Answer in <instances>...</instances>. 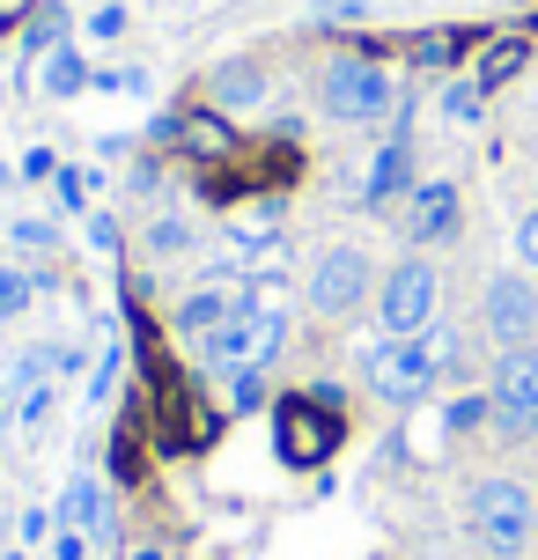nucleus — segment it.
I'll return each instance as SVG.
<instances>
[{
	"mask_svg": "<svg viewBox=\"0 0 538 560\" xmlns=\"http://www.w3.org/2000/svg\"><path fill=\"white\" fill-rule=\"evenodd\" d=\"M451 339L428 325L421 339H376L362 354V376H369V392L384 398V406H421L435 384H443V369H451Z\"/></svg>",
	"mask_w": 538,
	"mask_h": 560,
	"instance_id": "f257e3e1",
	"label": "nucleus"
},
{
	"mask_svg": "<svg viewBox=\"0 0 538 560\" xmlns=\"http://www.w3.org/2000/svg\"><path fill=\"white\" fill-rule=\"evenodd\" d=\"M465 524H472V538H480L494 560H524L538 538V502L524 479H480L472 494H465Z\"/></svg>",
	"mask_w": 538,
	"mask_h": 560,
	"instance_id": "f03ea898",
	"label": "nucleus"
},
{
	"mask_svg": "<svg viewBox=\"0 0 538 560\" xmlns=\"http://www.w3.org/2000/svg\"><path fill=\"white\" fill-rule=\"evenodd\" d=\"M317 104L340 126H376V118L398 112V82L369 52H340V59H325V74H317Z\"/></svg>",
	"mask_w": 538,
	"mask_h": 560,
	"instance_id": "7ed1b4c3",
	"label": "nucleus"
},
{
	"mask_svg": "<svg viewBox=\"0 0 538 560\" xmlns=\"http://www.w3.org/2000/svg\"><path fill=\"white\" fill-rule=\"evenodd\" d=\"M288 347V317L266 295H258L252 310H236L222 332L199 339V362L214 369V376H236V369H273V354Z\"/></svg>",
	"mask_w": 538,
	"mask_h": 560,
	"instance_id": "20e7f679",
	"label": "nucleus"
},
{
	"mask_svg": "<svg viewBox=\"0 0 538 560\" xmlns=\"http://www.w3.org/2000/svg\"><path fill=\"white\" fill-rule=\"evenodd\" d=\"M347 443V420L332 406H317L311 392H288L273 398V450H281L288 472H317V465H332V450Z\"/></svg>",
	"mask_w": 538,
	"mask_h": 560,
	"instance_id": "39448f33",
	"label": "nucleus"
},
{
	"mask_svg": "<svg viewBox=\"0 0 538 560\" xmlns=\"http://www.w3.org/2000/svg\"><path fill=\"white\" fill-rule=\"evenodd\" d=\"M435 303H443V280H435V266L428 258H398L391 273L376 280V325H384V339H421L428 325H435Z\"/></svg>",
	"mask_w": 538,
	"mask_h": 560,
	"instance_id": "423d86ee",
	"label": "nucleus"
},
{
	"mask_svg": "<svg viewBox=\"0 0 538 560\" xmlns=\"http://www.w3.org/2000/svg\"><path fill=\"white\" fill-rule=\"evenodd\" d=\"M487 406H494V435L531 443L538 435V347H510L494 376H487Z\"/></svg>",
	"mask_w": 538,
	"mask_h": 560,
	"instance_id": "0eeeda50",
	"label": "nucleus"
},
{
	"mask_svg": "<svg viewBox=\"0 0 538 560\" xmlns=\"http://www.w3.org/2000/svg\"><path fill=\"white\" fill-rule=\"evenodd\" d=\"M362 303H376V266H369L362 244H332V252L311 266V310L317 317H354Z\"/></svg>",
	"mask_w": 538,
	"mask_h": 560,
	"instance_id": "6e6552de",
	"label": "nucleus"
},
{
	"mask_svg": "<svg viewBox=\"0 0 538 560\" xmlns=\"http://www.w3.org/2000/svg\"><path fill=\"white\" fill-rule=\"evenodd\" d=\"M155 140L177 148V155H192V163L222 170L244 155V133H236V118L214 112V104H199V112H177V118H155Z\"/></svg>",
	"mask_w": 538,
	"mask_h": 560,
	"instance_id": "1a4fd4ad",
	"label": "nucleus"
},
{
	"mask_svg": "<svg viewBox=\"0 0 538 560\" xmlns=\"http://www.w3.org/2000/svg\"><path fill=\"white\" fill-rule=\"evenodd\" d=\"M480 325L502 354H510V347H538V288L524 273H494L487 295H480Z\"/></svg>",
	"mask_w": 538,
	"mask_h": 560,
	"instance_id": "9d476101",
	"label": "nucleus"
},
{
	"mask_svg": "<svg viewBox=\"0 0 538 560\" xmlns=\"http://www.w3.org/2000/svg\"><path fill=\"white\" fill-rule=\"evenodd\" d=\"M457 222H465V192H457L451 177H421V185L406 192V214H398L406 244H451Z\"/></svg>",
	"mask_w": 538,
	"mask_h": 560,
	"instance_id": "9b49d317",
	"label": "nucleus"
},
{
	"mask_svg": "<svg viewBox=\"0 0 538 560\" xmlns=\"http://www.w3.org/2000/svg\"><path fill=\"white\" fill-rule=\"evenodd\" d=\"M413 192V126L398 118L391 140L376 148V163H369V185H362V207H391V199Z\"/></svg>",
	"mask_w": 538,
	"mask_h": 560,
	"instance_id": "f8f14e48",
	"label": "nucleus"
},
{
	"mask_svg": "<svg viewBox=\"0 0 538 560\" xmlns=\"http://www.w3.org/2000/svg\"><path fill=\"white\" fill-rule=\"evenodd\" d=\"M252 303H258L252 288H236V280L222 288V280H214V288H192V295L177 303V317H171V325H177L185 339H207V332H222L229 317H236V310H252Z\"/></svg>",
	"mask_w": 538,
	"mask_h": 560,
	"instance_id": "ddd939ff",
	"label": "nucleus"
},
{
	"mask_svg": "<svg viewBox=\"0 0 538 560\" xmlns=\"http://www.w3.org/2000/svg\"><path fill=\"white\" fill-rule=\"evenodd\" d=\"M480 45H487V30H465V23L413 30V37H406V67H435V74H443V67H457V59L480 52Z\"/></svg>",
	"mask_w": 538,
	"mask_h": 560,
	"instance_id": "4468645a",
	"label": "nucleus"
},
{
	"mask_svg": "<svg viewBox=\"0 0 538 560\" xmlns=\"http://www.w3.org/2000/svg\"><path fill=\"white\" fill-rule=\"evenodd\" d=\"M207 96H214V112H252V104H266V67L258 59H222L207 74Z\"/></svg>",
	"mask_w": 538,
	"mask_h": 560,
	"instance_id": "2eb2a0df",
	"label": "nucleus"
},
{
	"mask_svg": "<svg viewBox=\"0 0 538 560\" xmlns=\"http://www.w3.org/2000/svg\"><path fill=\"white\" fill-rule=\"evenodd\" d=\"M524 67H531V37H524V30H502V37H487V45H480V67H472V82L494 96V89H510Z\"/></svg>",
	"mask_w": 538,
	"mask_h": 560,
	"instance_id": "dca6fc26",
	"label": "nucleus"
},
{
	"mask_svg": "<svg viewBox=\"0 0 538 560\" xmlns=\"http://www.w3.org/2000/svg\"><path fill=\"white\" fill-rule=\"evenodd\" d=\"M59 524H67V532H82V538H112V502H104V487H96L89 472L67 487V502H59Z\"/></svg>",
	"mask_w": 538,
	"mask_h": 560,
	"instance_id": "f3484780",
	"label": "nucleus"
},
{
	"mask_svg": "<svg viewBox=\"0 0 538 560\" xmlns=\"http://www.w3.org/2000/svg\"><path fill=\"white\" fill-rule=\"evenodd\" d=\"M112 479H118V487H141V413L118 420V435H112Z\"/></svg>",
	"mask_w": 538,
	"mask_h": 560,
	"instance_id": "a211bd4d",
	"label": "nucleus"
},
{
	"mask_svg": "<svg viewBox=\"0 0 538 560\" xmlns=\"http://www.w3.org/2000/svg\"><path fill=\"white\" fill-rule=\"evenodd\" d=\"M59 45H67V8H59V0H37V15H30V45H23V52H30V59H45V52H59Z\"/></svg>",
	"mask_w": 538,
	"mask_h": 560,
	"instance_id": "6ab92c4d",
	"label": "nucleus"
},
{
	"mask_svg": "<svg viewBox=\"0 0 538 560\" xmlns=\"http://www.w3.org/2000/svg\"><path fill=\"white\" fill-rule=\"evenodd\" d=\"M89 82H96V74L82 67V52H74V45H59V52L45 59V89H52V96H82Z\"/></svg>",
	"mask_w": 538,
	"mask_h": 560,
	"instance_id": "aec40b11",
	"label": "nucleus"
},
{
	"mask_svg": "<svg viewBox=\"0 0 538 560\" xmlns=\"http://www.w3.org/2000/svg\"><path fill=\"white\" fill-rule=\"evenodd\" d=\"M480 112H487V89L472 82V74L443 89V118H457V126H480Z\"/></svg>",
	"mask_w": 538,
	"mask_h": 560,
	"instance_id": "412c9836",
	"label": "nucleus"
},
{
	"mask_svg": "<svg viewBox=\"0 0 538 560\" xmlns=\"http://www.w3.org/2000/svg\"><path fill=\"white\" fill-rule=\"evenodd\" d=\"M30 303H37V280L15 273V266H0V325H15Z\"/></svg>",
	"mask_w": 538,
	"mask_h": 560,
	"instance_id": "4be33fe9",
	"label": "nucleus"
},
{
	"mask_svg": "<svg viewBox=\"0 0 538 560\" xmlns=\"http://www.w3.org/2000/svg\"><path fill=\"white\" fill-rule=\"evenodd\" d=\"M185 244H192V229L177 222V214H155V222H148V258H177Z\"/></svg>",
	"mask_w": 538,
	"mask_h": 560,
	"instance_id": "5701e85b",
	"label": "nucleus"
},
{
	"mask_svg": "<svg viewBox=\"0 0 538 560\" xmlns=\"http://www.w3.org/2000/svg\"><path fill=\"white\" fill-rule=\"evenodd\" d=\"M252 406H266V369H236L229 376V413H252Z\"/></svg>",
	"mask_w": 538,
	"mask_h": 560,
	"instance_id": "b1692460",
	"label": "nucleus"
},
{
	"mask_svg": "<svg viewBox=\"0 0 538 560\" xmlns=\"http://www.w3.org/2000/svg\"><path fill=\"white\" fill-rule=\"evenodd\" d=\"M362 15H369V0H317V8H311L317 30H354Z\"/></svg>",
	"mask_w": 538,
	"mask_h": 560,
	"instance_id": "393cba45",
	"label": "nucleus"
},
{
	"mask_svg": "<svg viewBox=\"0 0 538 560\" xmlns=\"http://www.w3.org/2000/svg\"><path fill=\"white\" fill-rule=\"evenodd\" d=\"M494 420V406H487V392H465L451 406V435H472V428H487Z\"/></svg>",
	"mask_w": 538,
	"mask_h": 560,
	"instance_id": "a878e982",
	"label": "nucleus"
},
{
	"mask_svg": "<svg viewBox=\"0 0 538 560\" xmlns=\"http://www.w3.org/2000/svg\"><path fill=\"white\" fill-rule=\"evenodd\" d=\"M52 185H59V207L67 214H89V170H59Z\"/></svg>",
	"mask_w": 538,
	"mask_h": 560,
	"instance_id": "bb28decb",
	"label": "nucleus"
},
{
	"mask_svg": "<svg viewBox=\"0 0 538 560\" xmlns=\"http://www.w3.org/2000/svg\"><path fill=\"white\" fill-rule=\"evenodd\" d=\"M118 369H126V354H104V362H96V376H89V406H104V398H112V384H118Z\"/></svg>",
	"mask_w": 538,
	"mask_h": 560,
	"instance_id": "cd10ccee",
	"label": "nucleus"
},
{
	"mask_svg": "<svg viewBox=\"0 0 538 560\" xmlns=\"http://www.w3.org/2000/svg\"><path fill=\"white\" fill-rule=\"evenodd\" d=\"M89 37H104V45H112V37H126V8H118V0H104V8L89 15Z\"/></svg>",
	"mask_w": 538,
	"mask_h": 560,
	"instance_id": "c85d7f7f",
	"label": "nucleus"
},
{
	"mask_svg": "<svg viewBox=\"0 0 538 560\" xmlns=\"http://www.w3.org/2000/svg\"><path fill=\"white\" fill-rule=\"evenodd\" d=\"M45 413H52V384H30V392H23V413H15V420H23V428H37Z\"/></svg>",
	"mask_w": 538,
	"mask_h": 560,
	"instance_id": "c756f323",
	"label": "nucleus"
},
{
	"mask_svg": "<svg viewBox=\"0 0 538 560\" xmlns=\"http://www.w3.org/2000/svg\"><path fill=\"white\" fill-rule=\"evenodd\" d=\"M516 258H524V266L538 273V207L524 214V222H516Z\"/></svg>",
	"mask_w": 538,
	"mask_h": 560,
	"instance_id": "7c9ffc66",
	"label": "nucleus"
},
{
	"mask_svg": "<svg viewBox=\"0 0 538 560\" xmlns=\"http://www.w3.org/2000/svg\"><path fill=\"white\" fill-rule=\"evenodd\" d=\"M15 244L23 252H52V222H15Z\"/></svg>",
	"mask_w": 538,
	"mask_h": 560,
	"instance_id": "2f4dec72",
	"label": "nucleus"
},
{
	"mask_svg": "<svg viewBox=\"0 0 538 560\" xmlns=\"http://www.w3.org/2000/svg\"><path fill=\"white\" fill-rule=\"evenodd\" d=\"M89 244H96V252H118V222L112 214H89Z\"/></svg>",
	"mask_w": 538,
	"mask_h": 560,
	"instance_id": "473e14b6",
	"label": "nucleus"
},
{
	"mask_svg": "<svg viewBox=\"0 0 538 560\" xmlns=\"http://www.w3.org/2000/svg\"><path fill=\"white\" fill-rule=\"evenodd\" d=\"M23 177H59V163H52V148H30V155H23Z\"/></svg>",
	"mask_w": 538,
	"mask_h": 560,
	"instance_id": "72a5a7b5",
	"label": "nucleus"
},
{
	"mask_svg": "<svg viewBox=\"0 0 538 560\" xmlns=\"http://www.w3.org/2000/svg\"><path fill=\"white\" fill-rule=\"evenodd\" d=\"M133 560H177L171 546H133Z\"/></svg>",
	"mask_w": 538,
	"mask_h": 560,
	"instance_id": "f704fd0d",
	"label": "nucleus"
},
{
	"mask_svg": "<svg viewBox=\"0 0 538 560\" xmlns=\"http://www.w3.org/2000/svg\"><path fill=\"white\" fill-rule=\"evenodd\" d=\"M0 185H8V170H0Z\"/></svg>",
	"mask_w": 538,
	"mask_h": 560,
	"instance_id": "c9c22d12",
	"label": "nucleus"
}]
</instances>
